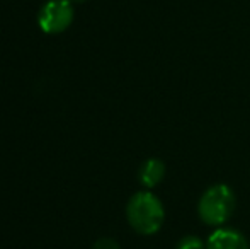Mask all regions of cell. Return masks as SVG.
<instances>
[{
	"label": "cell",
	"instance_id": "1",
	"mask_svg": "<svg viewBox=\"0 0 250 249\" xmlns=\"http://www.w3.org/2000/svg\"><path fill=\"white\" fill-rule=\"evenodd\" d=\"M126 217L133 229L143 236L158 232L164 226L165 210L162 202L150 191H138L129 198Z\"/></svg>",
	"mask_w": 250,
	"mask_h": 249
},
{
	"label": "cell",
	"instance_id": "2",
	"mask_svg": "<svg viewBox=\"0 0 250 249\" xmlns=\"http://www.w3.org/2000/svg\"><path fill=\"white\" fill-rule=\"evenodd\" d=\"M235 212L233 189L227 184H214L203 193L198 203L199 219L208 226H223Z\"/></svg>",
	"mask_w": 250,
	"mask_h": 249
},
{
	"label": "cell",
	"instance_id": "3",
	"mask_svg": "<svg viewBox=\"0 0 250 249\" xmlns=\"http://www.w3.org/2000/svg\"><path fill=\"white\" fill-rule=\"evenodd\" d=\"M73 21V5L68 0H50L40 10L38 23L46 34H60Z\"/></svg>",
	"mask_w": 250,
	"mask_h": 249
},
{
	"label": "cell",
	"instance_id": "4",
	"mask_svg": "<svg viewBox=\"0 0 250 249\" xmlns=\"http://www.w3.org/2000/svg\"><path fill=\"white\" fill-rule=\"evenodd\" d=\"M206 249H250L244 234L235 229H216L209 236Z\"/></svg>",
	"mask_w": 250,
	"mask_h": 249
},
{
	"label": "cell",
	"instance_id": "5",
	"mask_svg": "<svg viewBox=\"0 0 250 249\" xmlns=\"http://www.w3.org/2000/svg\"><path fill=\"white\" fill-rule=\"evenodd\" d=\"M165 176V164L160 159H148L140 167V181L143 186L155 188Z\"/></svg>",
	"mask_w": 250,
	"mask_h": 249
},
{
	"label": "cell",
	"instance_id": "6",
	"mask_svg": "<svg viewBox=\"0 0 250 249\" xmlns=\"http://www.w3.org/2000/svg\"><path fill=\"white\" fill-rule=\"evenodd\" d=\"M175 249H206V244L196 236H184L177 243Z\"/></svg>",
	"mask_w": 250,
	"mask_h": 249
},
{
	"label": "cell",
	"instance_id": "7",
	"mask_svg": "<svg viewBox=\"0 0 250 249\" xmlns=\"http://www.w3.org/2000/svg\"><path fill=\"white\" fill-rule=\"evenodd\" d=\"M94 249H121V248H119V244L116 243L114 239H111V237H101V239L94 244Z\"/></svg>",
	"mask_w": 250,
	"mask_h": 249
},
{
	"label": "cell",
	"instance_id": "8",
	"mask_svg": "<svg viewBox=\"0 0 250 249\" xmlns=\"http://www.w3.org/2000/svg\"><path fill=\"white\" fill-rule=\"evenodd\" d=\"M72 2H77V3H82V2H85V0H72Z\"/></svg>",
	"mask_w": 250,
	"mask_h": 249
}]
</instances>
